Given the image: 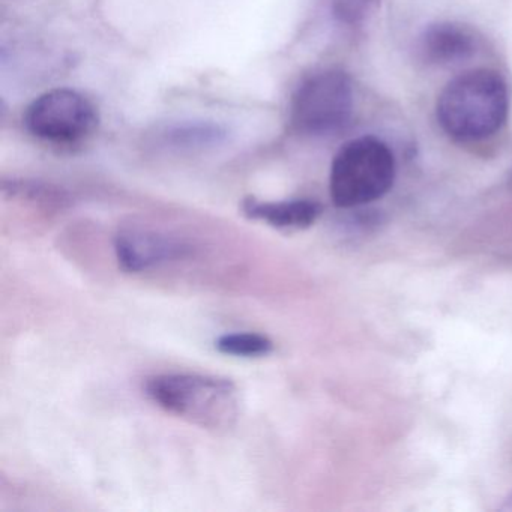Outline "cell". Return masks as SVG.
I'll list each match as a JSON object with an SVG mask.
<instances>
[{"mask_svg": "<svg viewBox=\"0 0 512 512\" xmlns=\"http://www.w3.org/2000/svg\"><path fill=\"white\" fill-rule=\"evenodd\" d=\"M509 115L505 79L488 68L464 71L437 98L440 128L457 142H481L502 130Z\"/></svg>", "mask_w": 512, "mask_h": 512, "instance_id": "obj_1", "label": "cell"}, {"mask_svg": "<svg viewBox=\"0 0 512 512\" xmlns=\"http://www.w3.org/2000/svg\"><path fill=\"white\" fill-rule=\"evenodd\" d=\"M145 392L158 407L203 430L226 433L241 409L232 380L199 373H164L146 380Z\"/></svg>", "mask_w": 512, "mask_h": 512, "instance_id": "obj_2", "label": "cell"}, {"mask_svg": "<svg viewBox=\"0 0 512 512\" xmlns=\"http://www.w3.org/2000/svg\"><path fill=\"white\" fill-rule=\"evenodd\" d=\"M395 172V157L385 142L373 136L350 140L332 161V202L341 209L364 208L391 190Z\"/></svg>", "mask_w": 512, "mask_h": 512, "instance_id": "obj_3", "label": "cell"}, {"mask_svg": "<svg viewBox=\"0 0 512 512\" xmlns=\"http://www.w3.org/2000/svg\"><path fill=\"white\" fill-rule=\"evenodd\" d=\"M353 109L355 94L349 76L338 70L320 71L305 79L293 94L290 122L304 136H332L346 128Z\"/></svg>", "mask_w": 512, "mask_h": 512, "instance_id": "obj_4", "label": "cell"}, {"mask_svg": "<svg viewBox=\"0 0 512 512\" xmlns=\"http://www.w3.org/2000/svg\"><path fill=\"white\" fill-rule=\"evenodd\" d=\"M29 133L53 145H76L94 134L98 113L94 104L74 89L59 88L40 95L26 109Z\"/></svg>", "mask_w": 512, "mask_h": 512, "instance_id": "obj_5", "label": "cell"}, {"mask_svg": "<svg viewBox=\"0 0 512 512\" xmlns=\"http://www.w3.org/2000/svg\"><path fill=\"white\" fill-rule=\"evenodd\" d=\"M193 250L184 238L142 227L121 230L115 238L119 268L130 274H142L166 263L187 259Z\"/></svg>", "mask_w": 512, "mask_h": 512, "instance_id": "obj_6", "label": "cell"}, {"mask_svg": "<svg viewBox=\"0 0 512 512\" xmlns=\"http://www.w3.org/2000/svg\"><path fill=\"white\" fill-rule=\"evenodd\" d=\"M418 47L422 61L436 67H448L472 59L478 50V38L466 25L439 22L425 28Z\"/></svg>", "mask_w": 512, "mask_h": 512, "instance_id": "obj_7", "label": "cell"}, {"mask_svg": "<svg viewBox=\"0 0 512 512\" xmlns=\"http://www.w3.org/2000/svg\"><path fill=\"white\" fill-rule=\"evenodd\" d=\"M242 212L250 220L263 221L274 229L298 232L308 229L319 220L322 205L310 199L263 202L248 197L242 202Z\"/></svg>", "mask_w": 512, "mask_h": 512, "instance_id": "obj_8", "label": "cell"}, {"mask_svg": "<svg viewBox=\"0 0 512 512\" xmlns=\"http://www.w3.org/2000/svg\"><path fill=\"white\" fill-rule=\"evenodd\" d=\"M163 139L176 148H206L226 139V130L211 122H181L163 133Z\"/></svg>", "mask_w": 512, "mask_h": 512, "instance_id": "obj_9", "label": "cell"}, {"mask_svg": "<svg viewBox=\"0 0 512 512\" xmlns=\"http://www.w3.org/2000/svg\"><path fill=\"white\" fill-rule=\"evenodd\" d=\"M215 349L235 358H262L274 350L271 338L257 332H232L215 341Z\"/></svg>", "mask_w": 512, "mask_h": 512, "instance_id": "obj_10", "label": "cell"}, {"mask_svg": "<svg viewBox=\"0 0 512 512\" xmlns=\"http://www.w3.org/2000/svg\"><path fill=\"white\" fill-rule=\"evenodd\" d=\"M374 0H331V13L338 23L356 26L367 19Z\"/></svg>", "mask_w": 512, "mask_h": 512, "instance_id": "obj_11", "label": "cell"}, {"mask_svg": "<svg viewBox=\"0 0 512 512\" xmlns=\"http://www.w3.org/2000/svg\"><path fill=\"white\" fill-rule=\"evenodd\" d=\"M503 509H512V494L508 500H506L505 505H503Z\"/></svg>", "mask_w": 512, "mask_h": 512, "instance_id": "obj_12", "label": "cell"}]
</instances>
